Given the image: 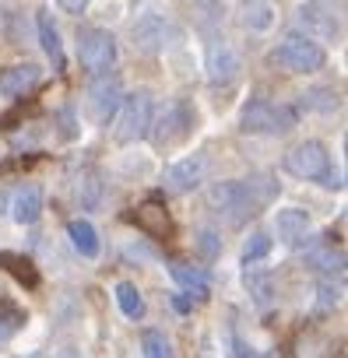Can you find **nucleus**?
<instances>
[{"label": "nucleus", "mask_w": 348, "mask_h": 358, "mask_svg": "<svg viewBox=\"0 0 348 358\" xmlns=\"http://www.w3.org/2000/svg\"><path fill=\"white\" fill-rule=\"evenodd\" d=\"M88 4H92V0H60V11H67V15H81Z\"/></svg>", "instance_id": "nucleus-30"}, {"label": "nucleus", "mask_w": 348, "mask_h": 358, "mask_svg": "<svg viewBox=\"0 0 348 358\" xmlns=\"http://www.w3.org/2000/svg\"><path fill=\"white\" fill-rule=\"evenodd\" d=\"M337 92H330V88H313V92H306V99H302V106L306 109H323V113H334L337 109Z\"/></svg>", "instance_id": "nucleus-26"}, {"label": "nucleus", "mask_w": 348, "mask_h": 358, "mask_svg": "<svg viewBox=\"0 0 348 358\" xmlns=\"http://www.w3.org/2000/svg\"><path fill=\"white\" fill-rule=\"evenodd\" d=\"M120 102H123V85H120V78H116V74H99V78L92 81V88H88L85 109H88V116H92L95 123H109V120L116 116Z\"/></svg>", "instance_id": "nucleus-8"}, {"label": "nucleus", "mask_w": 348, "mask_h": 358, "mask_svg": "<svg viewBox=\"0 0 348 358\" xmlns=\"http://www.w3.org/2000/svg\"><path fill=\"white\" fill-rule=\"evenodd\" d=\"M99 194H102V179H99L92 169L78 172V201H81V208L95 211V208H99Z\"/></svg>", "instance_id": "nucleus-22"}, {"label": "nucleus", "mask_w": 348, "mask_h": 358, "mask_svg": "<svg viewBox=\"0 0 348 358\" xmlns=\"http://www.w3.org/2000/svg\"><path fill=\"white\" fill-rule=\"evenodd\" d=\"M201 176H204V158L190 155V158L176 162V165H169L162 183H165L169 194H190V190L201 183Z\"/></svg>", "instance_id": "nucleus-11"}, {"label": "nucleus", "mask_w": 348, "mask_h": 358, "mask_svg": "<svg viewBox=\"0 0 348 358\" xmlns=\"http://www.w3.org/2000/svg\"><path fill=\"white\" fill-rule=\"evenodd\" d=\"M151 123V92H134L120 102V127H116V141L120 144H134L148 134Z\"/></svg>", "instance_id": "nucleus-6"}, {"label": "nucleus", "mask_w": 348, "mask_h": 358, "mask_svg": "<svg viewBox=\"0 0 348 358\" xmlns=\"http://www.w3.org/2000/svg\"><path fill=\"white\" fill-rule=\"evenodd\" d=\"M211 208L229 222V225H243L250 215H257V197L250 194L246 179H225V183H215L211 194H208Z\"/></svg>", "instance_id": "nucleus-4"}, {"label": "nucleus", "mask_w": 348, "mask_h": 358, "mask_svg": "<svg viewBox=\"0 0 348 358\" xmlns=\"http://www.w3.org/2000/svg\"><path fill=\"white\" fill-rule=\"evenodd\" d=\"M197 127V113L190 102H180V99H172L158 109V116L148 123V134L158 148H172V144H183Z\"/></svg>", "instance_id": "nucleus-1"}, {"label": "nucleus", "mask_w": 348, "mask_h": 358, "mask_svg": "<svg viewBox=\"0 0 348 358\" xmlns=\"http://www.w3.org/2000/svg\"><path fill=\"white\" fill-rule=\"evenodd\" d=\"M78 60L92 74H106L116 60V39L106 29H81L78 32Z\"/></svg>", "instance_id": "nucleus-5"}, {"label": "nucleus", "mask_w": 348, "mask_h": 358, "mask_svg": "<svg viewBox=\"0 0 348 358\" xmlns=\"http://www.w3.org/2000/svg\"><path fill=\"white\" fill-rule=\"evenodd\" d=\"M141 355L144 358H172V344L162 330H144L141 334Z\"/></svg>", "instance_id": "nucleus-24"}, {"label": "nucleus", "mask_w": 348, "mask_h": 358, "mask_svg": "<svg viewBox=\"0 0 348 358\" xmlns=\"http://www.w3.org/2000/svg\"><path fill=\"white\" fill-rule=\"evenodd\" d=\"M239 67H243V60H239V53H236L232 43H225V39L208 43V78H211V85L236 81Z\"/></svg>", "instance_id": "nucleus-9"}, {"label": "nucleus", "mask_w": 348, "mask_h": 358, "mask_svg": "<svg viewBox=\"0 0 348 358\" xmlns=\"http://www.w3.org/2000/svg\"><path fill=\"white\" fill-rule=\"evenodd\" d=\"M169 274H172V281H176L180 288H187L190 295L194 292H208V274H204V267L201 264H187V260H172L169 264Z\"/></svg>", "instance_id": "nucleus-17"}, {"label": "nucleus", "mask_w": 348, "mask_h": 358, "mask_svg": "<svg viewBox=\"0 0 348 358\" xmlns=\"http://www.w3.org/2000/svg\"><path fill=\"white\" fill-rule=\"evenodd\" d=\"M116 306H120V313L127 320H141L144 316V299H141V292L130 281H120L116 285Z\"/></svg>", "instance_id": "nucleus-21"}, {"label": "nucleus", "mask_w": 348, "mask_h": 358, "mask_svg": "<svg viewBox=\"0 0 348 358\" xmlns=\"http://www.w3.org/2000/svg\"><path fill=\"white\" fill-rule=\"evenodd\" d=\"M0 267L4 271H11L22 285H29V288H36L39 285V274H36V267L25 260V257H18V253H0Z\"/></svg>", "instance_id": "nucleus-23"}, {"label": "nucleus", "mask_w": 348, "mask_h": 358, "mask_svg": "<svg viewBox=\"0 0 348 358\" xmlns=\"http://www.w3.org/2000/svg\"><path fill=\"white\" fill-rule=\"evenodd\" d=\"M246 285H250V292H253V299H257L260 306L271 302V281H267L264 274H246Z\"/></svg>", "instance_id": "nucleus-29"}, {"label": "nucleus", "mask_w": 348, "mask_h": 358, "mask_svg": "<svg viewBox=\"0 0 348 358\" xmlns=\"http://www.w3.org/2000/svg\"><path fill=\"white\" fill-rule=\"evenodd\" d=\"M285 172L295 179H323L330 172V155L320 141H302L285 155Z\"/></svg>", "instance_id": "nucleus-7"}, {"label": "nucleus", "mask_w": 348, "mask_h": 358, "mask_svg": "<svg viewBox=\"0 0 348 358\" xmlns=\"http://www.w3.org/2000/svg\"><path fill=\"white\" fill-rule=\"evenodd\" d=\"M194 243H197V250H201V257H208V260L222 253V239H218V236H215L211 229H201V232L194 236Z\"/></svg>", "instance_id": "nucleus-28"}, {"label": "nucleus", "mask_w": 348, "mask_h": 358, "mask_svg": "<svg viewBox=\"0 0 348 358\" xmlns=\"http://www.w3.org/2000/svg\"><path fill=\"white\" fill-rule=\"evenodd\" d=\"M341 260H344V257L334 253L330 246H323V250H309V253H306V264L316 267V271H323V274H334V271L341 274Z\"/></svg>", "instance_id": "nucleus-25"}, {"label": "nucleus", "mask_w": 348, "mask_h": 358, "mask_svg": "<svg viewBox=\"0 0 348 358\" xmlns=\"http://www.w3.org/2000/svg\"><path fill=\"white\" fill-rule=\"evenodd\" d=\"M134 222H137V229L141 232H148V236H165L169 232V215H165V208L158 204V201H148V204H141L137 211H134Z\"/></svg>", "instance_id": "nucleus-19"}, {"label": "nucleus", "mask_w": 348, "mask_h": 358, "mask_svg": "<svg viewBox=\"0 0 348 358\" xmlns=\"http://www.w3.org/2000/svg\"><path fill=\"white\" fill-rule=\"evenodd\" d=\"M267 253H271V236L253 232V236L246 239V246H243V264H257V260H264Z\"/></svg>", "instance_id": "nucleus-27"}, {"label": "nucleus", "mask_w": 348, "mask_h": 358, "mask_svg": "<svg viewBox=\"0 0 348 358\" xmlns=\"http://www.w3.org/2000/svg\"><path fill=\"white\" fill-rule=\"evenodd\" d=\"M271 64H274V67H285V71H292V74H313V71H320V67L327 64V53H323V46L313 43L309 36L288 32V36L271 50Z\"/></svg>", "instance_id": "nucleus-2"}, {"label": "nucleus", "mask_w": 348, "mask_h": 358, "mask_svg": "<svg viewBox=\"0 0 348 358\" xmlns=\"http://www.w3.org/2000/svg\"><path fill=\"white\" fill-rule=\"evenodd\" d=\"M274 229H278V239L285 246H295L309 236V215L302 208H281L274 215Z\"/></svg>", "instance_id": "nucleus-12"}, {"label": "nucleus", "mask_w": 348, "mask_h": 358, "mask_svg": "<svg viewBox=\"0 0 348 358\" xmlns=\"http://www.w3.org/2000/svg\"><path fill=\"white\" fill-rule=\"evenodd\" d=\"M43 215V190L36 183H25L15 190V222L18 225H32Z\"/></svg>", "instance_id": "nucleus-16"}, {"label": "nucleus", "mask_w": 348, "mask_h": 358, "mask_svg": "<svg viewBox=\"0 0 348 358\" xmlns=\"http://www.w3.org/2000/svg\"><path fill=\"white\" fill-rule=\"evenodd\" d=\"M295 109L281 106V102H267V99H253L243 106L239 113V130L243 134H288L295 127Z\"/></svg>", "instance_id": "nucleus-3"}, {"label": "nucleus", "mask_w": 348, "mask_h": 358, "mask_svg": "<svg viewBox=\"0 0 348 358\" xmlns=\"http://www.w3.org/2000/svg\"><path fill=\"white\" fill-rule=\"evenodd\" d=\"M67 236H71V243H74V250L81 253V257H99V232H95V225L92 222H85V218H74L71 225H67Z\"/></svg>", "instance_id": "nucleus-20"}, {"label": "nucleus", "mask_w": 348, "mask_h": 358, "mask_svg": "<svg viewBox=\"0 0 348 358\" xmlns=\"http://www.w3.org/2000/svg\"><path fill=\"white\" fill-rule=\"evenodd\" d=\"M162 43H165V22H162L158 15L137 18V25H134V50H141V53H158Z\"/></svg>", "instance_id": "nucleus-14"}, {"label": "nucleus", "mask_w": 348, "mask_h": 358, "mask_svg": "<svg viewBox=\"0 0 348 358\" xmlns=\"http://www.w3.org/2000/svg\"><path fill=\"white\" fill-rule=\"evenodd\" d=\"M197 4H215V0H197Z\"/></svg>", "instance_id": "nucleus-31"}, {"label": "nucleus", "mask_w": 348, "mask_h": 358, "mask_svg": "<svg viewBox=\"0 0 348 358\" xmlns=\"http://www.w3.org/2000/svg\"><path fill=\"white\" fill-rule=\"evenodd\" d=\"M274 22L271 0H239V25L250 32H264Z\"/></svg>", "instance_id": "nucleus-18"}, {"label": "nucleus", "mask_w": 348, "mask_h": 358, "mask_svg": "<svg viewBox=\"0 0 348 358\" xmlns=\"http://www.w3.org/2000/svg\"><path fill=\"white\" fill-rule=\"evenodd\" d=\"M39 78H43V67L39 64H29V60L25 64H11V67L0 71V95L18 99V95L32 92L39 85Z\"/></svg>", "instance_id": "nucleus-10"}, {"label": "nucleus", "mask_w": 348, "mask_h": 358, "mask_svg": "<svg viewBox=\"0 0 348 358\" xmlns=\"http://www.w3.org/2000/svg\"><path fill=\"white\" fill-rule=\"evenodd\" d=\"M36 25H39V43H43L46 57L53 60L57 71H64V43H60V29H57V22H53V11L43 8V11L36 15Z\"/></svg>", "instance_id": "nucleus-15"}, {"label": "nucleus", "mask_w": 348, "mask_h": 358, "mask_svg": "<svg viewBox=\"0 0 348 358\" xmlns=\"http://www.w3.org/2000/svg\"><path fill=\"white\" fill-rule=\"evenodd\" d=\"M299 18H302V25H306V36H309V39H334V36L341 32V18H334V15L320 11L316 4H302Z\"/></svg>", "instance_id": "nucleus-13"}]
</instances>
